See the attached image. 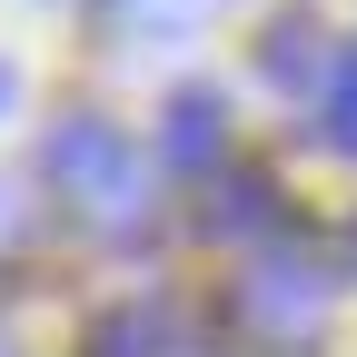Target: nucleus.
Segmentation results:
<instances>
[{"label": "nucleus", "instance_id": "nucleus-8", "mask_svg": "<svg viewBox=\"0 0 357 357\" xmlns=\"http://www.w3.org/2000/svg\"><path fill=\"white\" fill-rule=\"evenodd\" d=\"M10 238H30V199H20V189H0V248H10Z\"/></svg>", "mask_w": 357, "mask_h": 357}, {"label": "nucleus", "instance_id": "nucleus-6", "mask_svg": "<svg viewBox=\"0 0 357 357\" xmlns=\"http://www.w3.org/2000/svg\"><path fill=\"white\" fill-rule=\"evenodd\" d=\"M278 178H258V169H238V178H218V199H208V238H268L278 229Z\"/></svg>", "mask_w": 357, "mask_h": 357}, {"label": "nucleus", "instance_id": "nucleus-1", "mask_svg": "<svg viewBox=\"0 0 357 357\" xmlns=\"http://www.w3.org/2000/svg\"><path fill=\"white\" fill-rule=\"evenodd\" d=\"M40 178H50L89 229H109V238H139V229H149V169H139V149H129L100 109H70V119L50 129Z\"/></svg>", "mask_w": 357, "mask_h": 357}, {"label": "nucleus", "instance_id": "nucleus-5", "mask_svg": "<svg viewBox=\"0 0 357 357\" xmlns=\"http://www.w3.org/2000/svg\"><path fill=\"white\" fill-rule=\"evenodd\" d=\"M79 357H178L169 347V307L159 298H129V307H109V318H89Z\"/></svg>", "mask_w": 357, "mask_h": 357}, {"label": "nucleus", "instance_id": "nucleus-4", "mask_svg": "<svg viewBox=\"0 0 357 357\" xmlns=\"http://www.w3.org/2000/svg\"><path fill=\"white\" fill-rule=\"evenodd\" d=\"M159 159L169 169H218L229 159V100H218V89H178L169 129H159Z\"/></svg>", "mask_w": 357, "mask_h": 357}, {"label": "nucleus", "instance_id": "nucleus-10", "mask_svg": "<svg viewBox=\"0 0 357 357\" xmlns=\"http://www.w3.org/2000/svg\"><path fill=\"white\" fill-rule=\"evenodd\" d=\"M178 357H199V347H178Z\"/></svg>", "mask_w": 357, "mask_h": 357}, {"label": "nucleus", "instance_id": "nucleus-7", "mask_svg": "<svg viewBox=\"0 0 357 357\" xmlns=\"http://www.w3.org/2000/svg\"><path fill=\"white\" fill-rule=\"evenodd\" d=\"M318 139L357 159V50H337V79L318 89Z\"/></svg>", "mask_w": 357, "mask_h": 357}, {"label": "nucleus", "instance_id": "nucleus-3", "mask_svg": "<svg viewBox=\"0 0 357 357\" xmlns=\"http://www.w3.org/2000/svg\"><path fill=\"white\" fill-rule=\"evenodd\" d=\"M258 70L288 89V100H318V89L337 79V50H328V30L307 20V10H278L268 20V40H258Z\"/></svg>", "mask_w": 357, "mask_h": 357}, {"label": "nucleus", "instance_id": "nucleus-2", "mask_svg": "<svg viewBox=\"0 0 357 357\" xmlns=\"http://www.w3.org/2000/svg\"><path fill=\"white\" fill-rule=\"evenodd\" d=\"M238 318L268 347H298V337H318V318H328V278L307 258H258L248 278H238Z\"/></svg>", "mask_w": 357, "mask_h": 357}, {"label": "nucleus", "instance_id": "nucleus-9", "mask_svg": "<svg viewBox=\"0 0 357 357\" xmlns=\"http://www.w3.org/2000/svg\"><path fill=\"white\" fill-rule=\"evenodd\" d=\"M10 100H20V79H10V60H0V109H10Z\"/></svg>", "mask_w": 357, "mask_h": 357}]
</instances>
